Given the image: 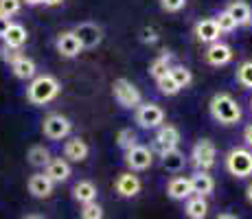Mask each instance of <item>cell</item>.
Masks as SVG:
<instances>
[{"label": "cell", "mask_w": 252, "mask_h": 219, "mask_svg": "<svg viewBox=\"0 0 252 219\" xmlns=\"http://www.w3.org/2000/svg\"><path fill=\"white\" fill-rule=\"evenodd\" d=\"M9 27H11V18H4L0 16V40L4 37V33L9 31Z\"/></svg>", "instance_id": "37"}, {"label": "cell", "mask_w": 252, "mask_h": 219, "mask_svg": "<svg viewBox=\"0 0 252 219\" xmlns=\"http://www.w3.org/2000/svg\"><path fill=\"white\" fill-rule=\"evenodd\" d=\"M226 169L235 178H248L252 175V152L250 149L235 147L226 156Z\"/></svg>", "instance_id": "4"}, {"label": "cell", "mask_w": 252, "mask_h": 219, "mask_svg": "<svg viewBox=\"0 0 252 219\" xmlns=\"http://www.w3.org/2000/svg\"><path fill=\"white\" fill-rule=\"evenodd\" d=\"M22 2L20 0H0V16L4 18H13L16 13H20Z\"/></svg>", "instance_id": "33"}, {"label": "cell", "mask_w": 252, "mask_h": 219, "mask_svg": "<svg viewBox=\"0 0 252 219\" xmlns=\"http://www.w3.org/2000/svg\"><path fill=\"white\" fill-rule=\"evenodd\" d=\"M164 121V112L160 105L156 103H140L136 108V123L143 129H154V127H160Z\"/></svg>", "instance_id": "7"}, {"label": "cell", "mask_w": 252, "mask_h": 219, "mask_svg": "<svg viewBox=\"0 0 252 219\" xmlns=\"http://www.w3.org/2000/svg\"><path fill=\"white\" fill-rule=\"evenodd\" d=\"M27 158L33 167H46V164L51 162V152H48L44 145H33V147L29 149Z\"/></svg>", "instance_id": "27"}, {"label": "cell", "mask_w": 252, "mask_h": 219, "mask_svg": "<svg viewBox=\"0 0 252 219\" xmlns=\"http://www.w3.org/2000/svg\"><path fill=\"white\" fill-rule=\"evenodd\" d=\"M169 68H171V53L169 51H162L160 55L156 57V60L149 64V75L154 77V79H160L162 75H167Z\"/></svg>", "instance_id": "25"}, {"label": "cell", "mask_w": 252, "mask_h": 219, "mask_svg": "<svg viewBox=\"0 0 252 219\" xmlns=\"http://www.w3.org/2000/svg\"><path fill=\"white\" fill-rule=\"evenodd\" d=\"M72 33L77 35L81 48H94V46H99L101 44V40H103V29H101L99 24H94V22L77 24V27L72 29Z\"/></svg>", "instance_id": "8"}, {"label": "cell", "mask_w": 252, "mask_h": 219, "mask_svg": "<svg viewBox=\"0 0 252 219\" xmlns=\"http://www.w3.org/2000/svg\"><path fill=\"white\" fill-rule=\"evenodd\" d=\"M250 110H252V99H250Z\"/></svg>", "instance_id": "45"}, {"label": "cell", "mask_w": 252, "mask_h": 219, "mask_svg": "<svg viewBox=\"0 0 252 219\" xmlns=\"http://www.w3.org/2000/svg\"><path fill=\"white\" fill-rule=\"evenodd\" d=\"M189 182H191V191L195 193V195H200V197H206V195H211V193L215 191V180H213L206 171L193 173L191 178H189Z\"/></svg>", "instance_id": "19"}, {"label": "cell", "mask_w": 252, "mask_h": 219, "mask_svg": "<svg viewBox=\"0 0 252 219\" xmlns=\"http://www.w3.org/2000/svg\"><path fill=\"white\" fill-rule=\"evenodd\" d=\"M217 219H239V217L230 215V213H221V215H217Z\"/></svg>", "instance_id": "42"}, {"label": "cell", "mask_w": 252, "mask_h": 219, "mask_svg": "<svg viewBox=\"0 0 252 219\" xmlns=\"http://www.w3.org/2000/svg\"><path fill=\"white\" fill-rule=\"evenodd\" d=\"M220 29L213 18H206V20H200L195 24V37L200 40L202 44H215L220 42Z\"/></svg>", "instance_id": "18"}, {"label": "cell", "mask_w": 252, "mask_h": 219, "mask_svg": "<svg viewBox=\"0 0 252 219\" xmlns=\"http://www.w3.org/2000/svg\"><path fill=\"white\" fill-rule=\"evenodd\" d=\"M20 55H22L20 51H13V48L4 46V44H2V46H0V60H2V62H7V64H11V62H13V60H18V57H20Z\"/></svg>", "instance_id": "36"}, {"label": "cell", "mask_w": 252, "mask_h": 219, "mask_svg": "<svg viewBox=\"0 0 252 219\" xmlns=\"http://www.w3.org/2000/svg\"><path fill=\"white\" fill-rule=\"evenodd\" d=\"M112 94H114L116 103L125 110H136L140 105V101H143L140 90L129 79H116L112 84Z\"/></svg>", "instance_id": "3"}, {"label": "cell", "mask_w": 252, "mask_h": 219, "mask_svg": "<svg viewBox=\"0 0 252 219\" xmlns=\"http://www.w3.org/2000/svg\"><path fill=\"white\" fill-rule=\"evenodd\" d=\"M90 154V147L86 140L81 138H70L64 143V160H70V162H84Z\"/></svg>", "instance_id": "16"}, {"label": "cell", "mask_w": 252, "mask_h": 219, "mask_svg": "<svg viewBox=\"0 0 252 219\" xmlns=\"http://www.w3.org/2000/svg\"><path fill=\"white\" fill-rule=\"evenodd\" d=\"M215 158H217V149L215 145L208 138H202L195 143L191 152V162L197 167V171H208V169L215 167Z\"/></svg>", "instance_id": "6"}, {"label": "cell", "mask_w": 252, "mask_h": 219, "mask_svg": "<svg viewBox=\"0 0 252 219\" xmlns=\"http://www.w3.org/2000/svg\"><path fill=\"white\" fill-rule=\"evenodd\" d=\"M208 215V204L204 197L195 195V197H189L187 202V217L189 219H204Z\"/></svg>", "instance_id": "26"}, {"label": "cell", "mask_w": 252, "mask_h": 219, "mask_svg": "<svg viewBox=\"0 0 252 219\" xmlns=\"http://www.w3.org/2000/svg\"><path fill=\"white\" fill-rule=\"evenodd\" d=\"M22 219H44V217H40V215H27V217H22Z\"/></svg>", "instance_id": "44"}, {"label": "cell", "mask_w": 252, "mask_h": 219, "mask_svg": "<svg viewBox=\"0 0 252 219\" xmlns=\"http://www.w3.org/2000/svg\"><path fill=\"white\" fill-rule=\"evenodd\" d=\"M62 92L60 81L53 75H37L31 79V84L27 88V99L33 105H46L51 101H55Z\"/></svg>", "instance_id": "1"}, {"label": "cell", "mask_w": 252, "mask_h": 219, "mask_svg": "<svg viewBox=\"0 0 252 219\" xmlns=\"http://www.w3.org/2000/svg\"><path fill=\"white\" fill-rule=\"evenodd\" d=\"M70 131H72V123L66 116L57 114V112L48 114L46 119L42 121V134H44L48 140H64L70 136Z\"/></svg>", "instance_id": "5"}, {"label": "cell", "mask_w": 252, "mask_h": 219, "mask_svg": "<svg viewBox=\"0 0 252 219\" xmlns=\"http://www.w3.org/2000/svg\"><path fill=\"white\" fill-rule=\"evenodd\" d=\"M64 0H42V4H48V7H57V4H62Z\"/></svg>", "instance_id": "40"}, {"label": "cell", "mask_w": 252, "mask_h": 219, "mask_svg": "<svg viewBox=\"0 0 252 219\" xmlns=\"http://www.w3.org/2000/svg\"><path fill=\"white\" fill-rule=\"evenodd\" d=\"M114 188L121 197H136L140 193V188H143V182L134 173H121L114 182Z\"/></svg>", "instance_id": "12"}, {"label": "cell", "mask_w": 252, "mask_h": 219, "mask_svg": "<svg viewBox=\"0 0 252 219\" xmlns=\"http://www.w3.org/2000/svg\"><path fill=\"white\" fill-rule=\"evenodd\" d=\"M224 11L237 22V27H250L252 24V7L246 0H230Z\"/></svg>", "instance_id": "13"}, {"label": "cell", "mask_w": 252, "mask_h": 219, "mask_svg": "<svg viewBox=\"0 0 252 219\" xmlns=\"http://www.w3.org/2000/svg\"><path fill=\"white\" fill-rule=\"evenodd\" d=\"M27 187H29V193H31L33 197L44 199V197L53 195V187H55V184H53L44 173H35V175H31V178H29Z\"/></svg>", "instance_id": "17"}, {"label": "cell", "mask_w": 252, "mask_h": 219, "mask_svg": "<svg viewBox=\"0 0 252 219\" xmlns=\"http://www.w3.org/2000/svg\"><path fill=\"white\" fill-rule=\"evenodd\" d=\"M96 187L90 182V180H81V182L75 184V188H72V197L77 199V202L84 206V204H90V202H96Z\"/></svg>", "instance_id": "23"}, {"label": "cell", "mask_w": 252, "mask_h": 219, "mask_svg": "<svg viewBox=\"0 0 252 219\" xmlns=\"http://www.w3.org/2000/svg\"><path fill=\"white\" fill-rule=\"evenodd\" d=\"M167 195L171 199H187L193 195L191 191V182H189V178H182V175H178V178H171L167 184Z\"/></svg>", "instance_id": "22"}, {"label": "cell", "mask_w": 252, "mask_h": 219, "mask_svg": "<svg viewBox=\"0 0 252 219\" xmlns=\"http://www.w3.org/2000/svg\"><path fill=\"white\" fill-rule=\"evenodd\" d=\"M244 140L248 143V147H252V123L248 125V127L244 129Z\"/></svg>", "instance_id": "39"}, {"label": "cell", "mask_w": 252, "mask_h": 219, "mask_svg": "<svg viewBox=\"0 0 252 219\" xmlns=\"http://www.w3.org/2000/svg\"><path fill=\"white\" fill-rule=\"evenodd\" d=\"M160 7L167 13H178L187 7V0H160Z\"/></svg>", "instance_id": "35"}, {"label": "cell", "mask_w": 252, "mask_h": 219, "mask_svg": "<svg viewBox=\"0 0 252 219\" xmlns=\"http://www.w3.org/2000/svg\"><path fill=\"white\" fill-rule=\"evenodd\" d=\"M208 108H211V116L221 125H235V123H239V119H241L239 103L232 99L228 92L215 94L211 99V103H208Z\"/></svg>", "instance_id": "2"}, {"label": "cell", "mask_w": 252, "mask_h": 219, "mask_svg": "<svg viewBox=\"0 0 252 219\" xmlns=\"http://www.w3.org/2000/svg\"><path fill=\"white\" fill-rule=\"evenodd\" d=\"M70 164H68V160H64V158H51V162L44 167V175L48 180H51L53 184L55 182H66V180L70 178Z\"/></svg>", "instance_id": "14"}, {"label": "cell", "mask_w": 252, "mask_h": 219, "mask_svg": "<svg viewBox=\"0 0 252 219\" xmlns=\"http://www.w3.org/2000/svg\"><path fill=\"white\" fill-rule=\"evenodd\" d=\"M204 57L211 66H226L232 60V48L228 46V44H221V42L208 44Z\"/></svg>", "instance_id": "15"}, {"label": "cell", "mask_w": 252, "mask_h": 219, "mask_svg": "<svg viewBox=\"0 0 252 219\" xmlns=\"http://www.w3.org/2000/svg\"><path fill=\"white\" fill-rule=\"evenodd\" d=\"M20 2H24L27 7H37V4H42V0H20Z\"/></svg>", "instance_id": "41"}, {"label": "cell", "mask_w": 252, "mask_h": 219, "mask_svg": "<svg viewBox=\"0 0 252 219\" xmlns=\"http://www.w3.org/2000/svg\"><path fill=\"white\" fill-rule=\"evenodd\" d=\"M169 77H171V79L176 81V86L180 88V90H182V88H187V86H189V84H191V81H193V75H191V70H189L187 66H180V64L169 68Z\"/></svg>", "instance_id": "28"}, {"label": "cell", "mask_w": 252, "mask_h": 219, "mask_svg": "<svg viewBox=\"0 0 252 219\" xmlns=\"http://www.w3.org/2000/svg\"><path fill=\"white\" fill-rule=\"evenodd\" d=\"M246 199H248V202L252 204V184H250L248 188H246Z\"/></svg>", "instance_id": "43"}, {"label": "cell", "mask_w": 252, "mask_h": 219, "mask_svg": "<svg viewBox=\"0 0 252 219\" xmlns=\"http://www.w3.org/2000/svg\"><path fill=\"white\" fill-rule=\"evenodd\" d=\"M143 42H149V44L158 42V35H156V31H154V29H145V31H143Z\"/></svg>", "instance_id": "38"}, {"label": "cell", "mask_w": 252, "mask_h": 219, "mask_svg": "<svg viewBox=\"0 0 252 219\" xmlns=\"http://www.w3.org/2000/svg\"><path fill=\"white\" fill-rule=\"evenodd\" d=\"M55 48H57V53H60L62 57H68V60L81 55V51H84V48H81V44H79V40H77V35L72 31L60 33V35H57V40H55Z\"/></svg>", "instance_id": "11"}, {"label": "cell", "mask_w": 252, "mask_h": 219, "mask_svg": "<svg viewBox=\"0 0 252 219\" xmlns=\"http://www.w3.org/2000/svg\"><path fill=\"white\" fill-rule=\"evenodd\" d=\"M156 86H158V90H160V94H164V96H173V94L180 92V88H178L176 81L169 77V72L167 75H162L160 79H156Z\"/></svg>", "instance_id": "30"}, {"label": "cell", "mask_w": 252, "mask_h": 219, "mask_svg": "<svg viewBox=\"0 0 252 219\" xmlns=\"http://www.w3.org/2000/svg\"><path fill=\"white\" fill-rule=\"evenodd\" d=\"M103 206L96 202H90V204H84L81 206V219H103Z\"/></svg>", "instance_id": "31"}, {"label": "cell", "mask_w": 252, "mask_h": 219, "mask_svg": "<svg viewBox=\"0 0 252 219\" xmlns=\"http://www.w3.org/2000/svg\"><path fill=\"white\" fill-rule=\"evenodd\" d=\"M178 143H180V131H178L176 125H160L156 138H154V149L158 154L171 152V149H178Z\"/></svg>", "instance_id": "10"}, {"label": "cell", "mask_w": 252, "mask_h": 219, "mask_svg": "<svg viewBox=\"0 0 252 219\" xmlns=\"http://www.w3.org/2000/svg\"><path fill=\"white\" fill-rule=\"evenodd\" d=\"M116 145H119L121 149H132V147H136L138 145V136H136V131L134 129H129V127H125V129H121L119 134H116Z\"/></svg>", "instance_id": "29"}, {"label": "cell", "mask_w": 252, "mask_h": 219, "mask_svg": "<svg viewBox=\"0 0 252 219\" xmlns=\"http://www.w3.org/2000/svg\"><path fill=\"white\" fill-rule=\"evenodd\" d=\"M152 162H154V154L149 147L136 145V147L125 152V164H127L132 171H145V169L152 167Z\"/></svg>", "instance_id": "9"}, {"label": "cell", "mask_w": 252, "mask_h": 219, "mask_svg": "<svg viewBox=\"0 0 252 219\" xmlns=\"http://www.w3.org/2000/svg\"><path fill=\"white\" fill-rule=\"evenodd\" d=\"M160 158H162V167L167 169V171H171V173L182 171V167L187 164V158H184V154L180 152V149L164 152V154H160Z\"/></svg>", "instance_id": "24"}, {"label": "cell", "mask_w": 252, "mask_h": 219, "mask_svg": "<svg viewBox=\"0 0 252 219\" xmlns=\"http://www.w3.org/2000/svg\"><path fill=\"white\" fill-rule=\"evenodd\" d=\"M11 72L18 77V79H33V77H37V66H35V62L31 60V57H27V55H20L18 60H13L11 64Z\"/></svg>", "instance_id": "20"}, {"label": "cell", "mask_w": 252, "mask_h": 219, "mask_svg": "<svg viewBox=\"0 0 252 219\" xmlns=\"http://www.w3.org/2000/svg\"><path fill=\"white\" fill-rule=\"evenodd\" d=\"M2 40H4V46L13 48V51H20L24 44H27V40H29V33H27V29H24L22 24L11 22V27H9L7 33H4Z\"/></svg>", "instance_id": "21"}, {"label": "cell", "mask_w": 252, "mask_h": 219, "mask_svg": "<svg viewBox=\"0 0 252 219\" xmlns=\"http://www.w3.org/2000/svg\"><path fill=\"white\" fill-rule=\"evenodd\" d=\"M215 20V24H217V29H220V33H232L237 29V22L232 20V18L228 16L226 11H221L217 18H213Z\"/></svg>", "instance_id": "34"}, {"label": "cell", "mask_w": 252, "mask_h": 219, "mask_svg": "<svg viewBox=\"0 0 252 219\" xmlns=\"http://www.w3.org/2000/svg\"><path fill=\"white\" fill-rule=\"evenodd\" d=\"M237 81L244 88H252V62H244L237 68Z\"/></svg>", "instance_id": "32"}]
</instances>
